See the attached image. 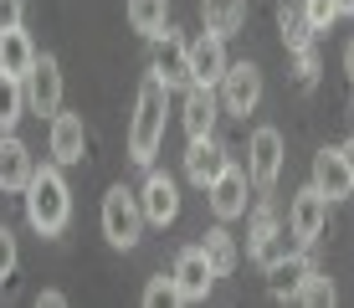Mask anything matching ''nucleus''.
<instances>
[{
	"label": "nucleus",
	"instance_id": "nucleus-2",
	"mask_svg": "<svg viewBox=\"0 0 354 308\" xmlns=\"http://www.w3.org/2000/svg\"><path fill=\"white\" fill-rule=\"evenodd\" d=\"M165 103H169V88L149 72V82L133 98V123H129V159L133 165H154V150L165 139Z\"/></svg>",
	"mask_w": 354,
	"mask_h": 308
},
{
	"label": "nucleus",
	"instance_id": "nucleus-18",
	"mask_svg": "<svg viewBox=\"0 0 354 308\" xmlns=\"http://www.w3.org/2000/svg\"><path fill=\"white\" fill-rule=\"evenodd\" d=\"M31 150L16 139V134H0V190H26L31 180Z\"/></svg>",
	"mask_w": 354,
	"mask_h": 308
},
{
	"label": "nucleus",
	"instance_id": "nucleus-15",
	"mask_svg": "<svg viewBox=\"0 0 354 308\" xmlns=\"http://www.w3.org/2000/svg\"><path fill=\"white\" fill-rule=\"evenodd\" d=\"M231 165L226 159V150L221 144H216V134H201V139H190V150H185V175H190V185H211L216 175H221V170Z\"/></svg>",
	"mask_w": 354,
	"mask_h": 308
},
{
	"label": "nucleus",
	"instance_id": "nucleus-23",
	"mask_svg": "<svg viewBox=\"0 0 354 308\" xmlns=\"http://www.w3.org/2000/svg\"><path fill=\"white\" fill-rule=\"evenodd\" d=\"M277 31H283L288 52L313 46V26H308V16H303V0H283V6H277Z\"/></svg>",
	"mask_w": 354,
	"mask_h": 308
},
{
	"label": "nucleus",
	"instance_id": "nucleus-22",
	"mask_svg": "<svg viewBox=\"0 0 354 308\" xmlns=\"http://www.w3.org/2000/svg\"><path fill=\"white\" fill-rule=\"evenodd\" d=\"M201 252H205V262L216 267V278H231V273H236V262H241V246H236V237H231L226 226H211V231H205Z\"/></svg>",
	"mask_w": 354,
	"mask_h": 308
},
{
	"label": "nucleus",
	"instance_id": "nucleus-25",
	"mask_svg": "<svg viewBox=\"0 0 354 308\" xmlns=\"http://www.w3.org/2000/svg\"><path fill=\"white\" fill-rule=\"evenodd\" d=\"M169 21V0H129V26L139 36H154Z\"/></svg>",
	"mask_w": 354,
	"mask_h": 308
},
{
	"label": "nucleus",
	"instance_id": "nucleus-30",
	"mask_svg": "<svg viewBox=\"0 0 354 308\" xmlns=\"http://www.w3.org/2000/svg\"><path fill=\"white\" fill-rule=\"evenodd\" d=\"M298 88H313V82H319V52H313V46H298Z\"/></svg>",
	"mask_w": 354,
	"mask_h": 308
},
{
	"label": "nucleus",
	"instance_id": "nucleus-16",
	"mask_svg": "<svg viewBox=\"0 0 354 308\" xmlns=\"http://www.w3.org/2000/svg\"><path fill=\"white\" fill-rule=\"evenodd\" d=\"M313 273V262L303 252H283L272 267H267V278H272V298H283V303H298V293H303V282H308Z\"/></svg>",
	"mask_w": 354,
	"mask_h": 308
},
{
	"label": "nucleus",
	"instance_id": "nucleus-28",
	"mask_svg": "<svg viewBox=\"0 0 354 308\" xmlns=\"http://www.w3.org/2000/svg\"><path fill=\"white\" fill-rule=\"evenodd\" d=\"M144 303H149V308H169V303H180L175 278H154L149 288H144Z\"/></svg>",
	"mask_w": 354,
	"mask_h": 308
},
{
	"label": "nucleus",
	"instance_id": "nucleus-6",
	"mask_svg": "<svg viewBox=\"0 0 354 308\" xmlns=\"http://www.w3.org/2000/svg\"><path fill=\"white\" fill-rule=\"evenodd\" d=\"M324 221H328V195L319 190V185H308V190L292 195V206H288V237L298 246L319 242L324 237Z\"/></svg>",
	"mask_w": 354,
	"mask_h": 308
},
{
	"label": "nucleus",
	"instance_id": "nucleus-21",
	"mask_svg": "<svg viewBox=\"0 0 354 308\" xmlns=\"http://www.w3.org/2000/svg\"><path fill=\"white\" fill-rule=\"evenodd\" d=\"M201 21L216 36H236L247 26V0H201Z\"/></svg>",
	"mask_w": 354,
	"mask_h": 308
},
{
	"label": "nucleus",
	"instance_id": "nucleus-5",
	"mask_svg": "<svg viewBox=\"0 0 354 308\" xmlns=\"http://www.w3.org/2000/svg\"><path fill=\"white\" fill-rule=\"evenodd\" d=\"M149 42H154V78H160L169 93L190 88V42H180V36L169 31V21L149 36Z\"/></svg>",
	"mask_w": 354,
	"mask_h": 308
},
{
	"label": "nucleus",
	"instance_id": "nucleus-26",
	"mask_svg": "<svg viewBox=\"0 0 354 308\" xmlns=\"http://www.w3.org/2000/svg\"><path fill=\"white\" fill-rule=\"evenodd\" d=\"M339 293H334V282H328L324 273H308V282H303V293H298V303H319V308H328Z\"/></svg>",
	"mask_w": 354,
	"mask_h": 308
},
{
	"label": "nucleus",
	"instance_id": "nucleus-12",
	"mask_svg": "<svg viewBox=\"0 0 354 308\" xmlns=\"http://www.w3.org/2000/svg\"><path fill=\"white\" fill-rule=\"evenodd\" d=\"M46 150H52V165H82V150H88V129H82V114H52V134H46Z\"/></svg>",
	"mask_w": 354,
	"mask_h": 308
},
{
	"label": "nucleus",
	"instance_id": "nucleus-34",
	"mask_svg": "<svg viewBox=\"0 0 354 308\" xmlns=\"http://www.w3.org/2000/svg\"><path fill=\"white\" fill-rule=\"evenodd\" d=\"M344 72H349V82H354V42L344 46Z\"/></svg>",
	"mask_w": 354,
	"mask_h": 308
},
{
	"label": "nucleus",
	"instance_id": "nucleus-36",
	"mask_svg": "<svg viewBox=\"0 0 354 308\" xmlns=\"http://www.w3.org/2000/svg\"><path fill=\"white\" fill-rule=\"evenodd\" d=\"M349 118H354V103H349Z\"/></svg>",
	"mask_w": 354,
	"mask_h": 308
},
{
	"label": "nucleus",
	"instance_id": "nucleus-3",
	"mask_svg": "<svg viewBox=\"0 0 354 308\" xmlns=\"http://www.w3.org/2000/svg\"><path fill=\"white\" fill-rule=\"evenodd\" d=\"M103 237H108V246H118V252L139 246V237H144V211H139V195H133L129 185H113V190L103 195Z\"/></svg>",
	"mask_w": 354,
	"mask_h": 308
},
{
	"label": "nucleus",
	"instance_id": "nucleus-20",
	"mask_svg": "<svg viewBox=\"0 0 354 308\" xmlns=\"http://www.w3.org/2000/svg\"><path fill=\"white\" fill-rule=\"evenodd\" d=\"M31 67H36V46H31V36L21 31V26L0 31V72H10V78L26 82V72H31Z\"/></svg>",
	"mask_w": 354,
	"mask_h": 308
},
{
	"label": "nucleus",
	"instance_id": "nucleus-24",
	"mask_svg": "<svg viewBox=\"0 0 354 308\" xmlns=\"http://www.w3.org/2000/svg\"><path fill=\"white\" fill-rule=\"evenodd\" d=\"M21 114H26V88H21V78L0 72V134H16Z\"/></svg>",
	"mask_w": 354,
	"mask_h": 308
},
{
	"label": "nucleus",
	"instance_id": "nucleus-27",
	"mask_svg": "<svg viewBox=\"0 0 354 308\" xmlns=\"http://www.w3.org/2000/svg\"><path fill=\"white\" fill-rule=\"evenodd\" d=\"M303 16H308L313 31H328L339 21V6H334V0H303Z\"/></svg>",
	"mask_w": 354,
	"mask_h": 308
},
{
	"label": "nucleus",
	"instance_id": "nucleus-1",
	"mask_svg": "<svg viewBox=\"0 0 354 308\" xmlns=\"http://www.w3.org/2000/svg\"><path fill=\"white\" fill-rule=\"evenodd\" d=\"M21 195H26V221H31L36 237H62L67 221H72V190L62 180V165L31 170V180H26Z\"/></svg>",
	"mask_w": 354,
	"mask_h": 308
},
{
	"label": "nucleus",
	"instance_id": "nucleus-35",
	"mask_svg": "<svg viewBox=\"0 0 354 308\" xmlns=\"http://www.w3.org/2000/svg\"><path fill=\"white\" fill-rule=\"evenodd\" d=\"M339 6V16H354V0H334Z\"/></svg>",
	"mask_w": 354,
	"mask_h": 308
},
{
	"label": "nucleus",
	"instance_id": "nucleus-7",
	"mask_svg": "<svg viewBox=\"0 0 354 308\" xmlns=\"http://www.w3.org/2000/svg\"><path fill=\"white\" fill-rule=\"evenodd\" d=\"M277 175H283V134L277 129H257L247 144V180L257 190H272Z\"/></svg>",
	"mask_w": 354,
	"mask_h": 308
},
{
	"label": "nucleus",
	"instance_id": "nucleus-11",
	"mask_svg": "<svg viewBox=\"0 0 354 308\" xmlns=\"http://www.w3.org/2000/svg\"><path fill=\"white\" fill-rule=\"evenodd\" d=\"M139 211H144V226H169L180 216V190L165 170H149V180L139 190Z\"/></svg>",
	"mask_w": 354,
	"mask_h": 308
},
{
	"label": "nucleus",
	"instance_id": "nucleus-10",
	"mask_svg": "<svg viewBox=\"0 0 354 308\" xmlns=\"http://www.w3.org/2000/svg\"><path fill=\"white\" fill-rule=\"evenodd\" d=\"M169 278H175V288H180V303H201L205 293H211V282H216V267L205 262L201 246H185V252L175 257V267H169Z\"/></svg>",
	"mask_w": 354,
	"mask_h": 308
},
{
	"label": "nucleus",
	"instance_id": "nucleus-32",
	"mask_svg": "<svg viewBox=\"0 0 354 308\" xmlns=\"http://www.w3.org/2000/svg\"><path fill=\"white\" fill-rule=\"evenodd\" d=\"M36 303H41V308H62L67 298H62V293H57V288H41V293H36Z\"/></svg>",
	"mask_w": 354,
	"mask_h": 308
},
{
	"label": "nucleus",
	"instance_id": "nucleus-29",
	"mask_svg": "<svg viewBox=\"0 0 354 308\" xmlns=\"http://www.w3.org/2000/svg\"><path fill=\"white\" fill-rule=\"evenodd\" d=\"M16 267H21V246H16V237H10V226H0V282L16 273Z\"/></svg>",
	"mask_w": 354,
	"mask_h": 308
},
{
	"label": "nucleus",
	"instance_id": "nucleus-33",
	"mask_svg": "<svg viewBox=\"0 0 354 308\" xmlns=\"http://www.w3.org/2000/svg\"><path fill=\"white\" fill-rule=\"evenodd\" d=\"M339 154H344V165H349V180H354V139H349V144H344Z\"/></svg>",
	"mask_w": 354,
	"mask_h": 308
},
{
	"label": "nucleus",
	"instance_id": "nucleus-4",
	"mask_svg": "<svg viewBox=\"0 0 354 308\" xmlns=\"http://www.w3.org/2000/svg\"><path fill=\"white\" fill-rule=\"evenodd\" d=\"M216 98H221V108L236 114V118L257 114V103H262V67L257 62H226L221 82H216Z\"/></svg>",
	"mask_w": 354,
	"mask_h": 308
},
{
	"label": "nucleus",
	"instance_id": "nucleus-19",
	"mask_svg": "<svg viewBox=\"0 0 354 308\" xmlns=\"http://www.w3.org/2000/svg\"><path fill=\"white\" fill-rule=\"evenodd\" d=\"M313 185H319L328 201H344V195L354 190L349 165H344V154H339V150H319V154H313Z\"/></svg>",
	"mask_w": 354,
	"mask_h": 308
},
{
	"label": "nucleus",
	"instance_id": "nucleus-8",
	"mask_svg": "<svg viewBox=\"0 0 354 308\" xmlns=\"http://www.w3.org/2000/svg\"><path fill=\"white\" fill-rule=\"evenodd\" d=\"M26 108L41 118H52L57 108H62V67H57V57H36V67L26 72Z\"/></svg>",
	"mask_w": 354,
	"mask_h": 308
},
{
	"label": "nucleus",
	"instance_id": "nucleus-31",
	"mask_svg": "<svg viewBox=\"0 0 354 308\" xmlns=\"http://www.w3.org/2000/svg\"><path fill=\"white\" fill-rule=\"evenodd\" d=\"M21 16H26V6H21V0H0V31L21 26Z\"/></svg>",
	"mask_w": 354,
	"mask_h": 308
},
{
	"label": "nucleus",
	"instance_id": "nucleus-9",
	"mask_svg": "<svg viewBox=\"0 0 354 308\" xmlns=\"http://www.w3.org/2000/svg\"><path fill=\"white\" fill-rule=\"evenodd\" d=\"M288 252V237H283V226H277V211L272 206H257V211H252V237H247V257L257 267H272L277 257Z\"/></svg>",
	"mask_w": 354,
	"mask_h": 308
},
{
	"label": "nucleus",
	"instance_id": "nucleus-13",
	"mask_svg": "<svg viewBox=\"0 0 354 308\" xmlns=\"http://www.w3.org/2000/svg\"><path fill=\"white\" fill-rule=\"evenodd\" d=\"M205 195H211V211H216V221H236V216H247V170L226 165L221 175L205 185Z\"/></svg>",
	"mask_w": 354,
	"mask_h": 308
},
{
	"label": "nucleus",
	"instance_id": "nucleus-17",
	"mask_svg": "<svg viewBox=\"0 0 354 308\" xmlns=\"http://www.w3.org/2000/svg\"><path fill=\"white\" fill-rule=\"evenodd\" d=\"M216 118H221V98H216V88L190 82V88H185V134L201 139V134L216 129Z\"/></svg>",
	"mask_w": 354,
	"mask_h": 308
},
{
	"label": "nucleus",
	"instance_id": "nucleus-14",
	"mask_svg": "<svg viewBox=\"0 0 354 308\" xmlns=\"http://www.w3.org/2000/svg\"><path fill=\"white\" fill-rule=\"evenodd\" d=\"M226 72V36L216 31H201L190 42V82H201V88H216Z\"/></svg>",
	"mask_w": 354,
	"mask_h": 308
}]
</instances>
